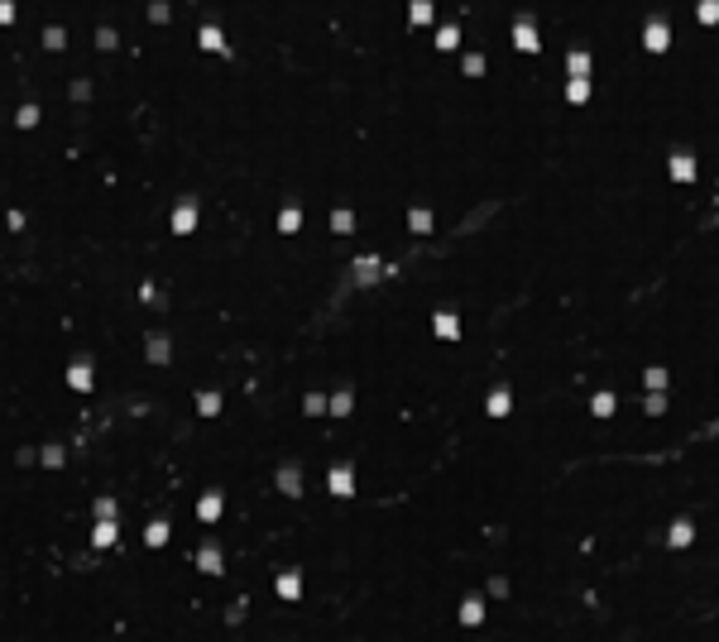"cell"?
I'll return each mask as SVG.
<instances>
[{
    "instance_id": "10",
    "label": "cell",
    "mask_w": 719,
    "mask_h": 642,
    "mask_svg": "<svg viewBox=\"0 0 719 642\" xmlns=\"http://www.w3.org/2000/svg\"><path fill=\"white\" fill-rule=\"evenodd\" d=\"M479 618H484V604H479V599H465V604H460V623H470V628H475Z\"/></svg>"
},
{
    "instance_id": "12",
    "label": "cell",
    "mask_w": 719,
    "mask_h": 642,
    "mask_svg": "<svg viewBox=\"0 0 719 642\" xmlns=\"http://www.w3.org/2000/svg\"><path fill=\"white\" fill-rule=\"evenodd\" d=\"M695 15H700V25H715V20H719V0H700Z\"/></svg>"
},
{
    "instance_id": "21",
    "label": "cell",
    "mask_w": 719,
    "mask_h": 642,
    "mask_svg": "<svg viewBox=\"0 0 719 642\" xmlns=\"http://www.w3.org/2000/svg\"><path fill=\"white\" fill-rule=\"evenodd\" d=\"M413 230H432V216H427V211H413Z\"/></svg>"
},
{
    "instance_id": "19",
    "label": "cell",
    "mask_w": 719,
    "mask_h": 642,
    "mask_svg": "<svg viewBox=\"0 0 719 642\" xmlns=\"http://www.w3.org/2000/svg\"><path fill=\"white\" fill-rule=\"evenodd\" d=\"M110 542H115V523H110V518H106V523L96 528V546H110Z\"/></svg>"
},
{
    "instance_id": "1",
    "label": "cell",
    "mask_w": 719,
    "mask_h": 642,
    "mask_svg": "<svg viewBox=\"0 0 719 642\" xmlns=\"http://www.w3.org/2000/svg\"><path fill=\"white\" fill-rule=\"evenodd\" d=\"M642 48H647V53H666V48H671V29H666V20H647V29H642Z\"/></svg>"
},
{
    "instance_id": "15",
    "label": "cell",
    "mask_w": 719,
    "mask_h": 642,
    "mask_svg": "<svg viewBox=\"0 0 719 642\" xmlns=\"http://www.w3.org/2000/svg\"><path fill=\"white\" fill-rule=\"evenodd\" d=\"M436 336H446V341L455 336V317H451V312H441V317H436Z\"/></svg>"
},
{
    "instance_id": "3",
    "label": "cell",
    "mask_w": 719,
    "mask_h": 642,
    "mask_svg": "<svg viewBox=\"0 0 719 642\" xmlns=\"http://www.w3.org/2000/svg\"><path fill=\"white\" fill-rule=\"evenodd\" d=\"M671 178H676V183H691V178H695V159H691V154H676V159H671Z\"/></svg>"
},
{
    "instance_id": "6",
    "label": "cell",
    "mask_w": 719,
    "mask_h": 642,
    "mask_svg": "<svg viewBox=\"0 0 719 642\" xmlns=\"http://www.w3.org/2000/svg\"><path fill=\"white\" fill-rule=\"evenodd\" d=\"M518 48H523V53H537V48H542V39L533 34V25H528V20L518 25Z\"/></svg>"
},
{
    "instance_id": "8",
    "label": "cell",
    "mask_w": 719,
    "mask_h": 642,
    "mask_svg": "<svg viewBox=\"0 0 719 642\" xmlns=\"http://www.w3.org/2000/svg\"><path fill=\"white\" fill-rule=\"evenodd\" d=\"M297 589H302V575H297V570L278 575V594H283V599H297Z\"/></svg>"
},
{
    "instance_id": "9",
    "label": "cell",
    "mask_w": 719,
    "mask_h": 642,
    "mask_svg": "<svg viewBox=\"0 0 719 642\" xmlns=\"http://www.w3.org/2000/svg\"><path fill=\"white\" fill-rule=\"evenodd\" d=\"M566 96H571L576 106H585V101H590V81H585V77H571V86H566Z\"/></svg>"
},
{
    "instance_id": "14",
    "label": "cell",
    "mask_w": 719,
    "mask_h": 642,
    "mask_svg": "<svg viewBox=\"0 0 719 642\" xmlns=\"http://www.w3.org/2000/svg\"><path fill=\"white\" fill-rule=\"evenodd\" d=\"M144 542H149V546H163V542H168V523H154V528L144 532Z\"/></svg>"
},
{
    "instance_id": "11",
    "label": "cell",
    "mask_w": 719,
    "mask_h": 642,
    "mask_svg": "<svg viewBox=\"0 0 719 642\" xmlns=\"http://www.w3.org/2000/svg\"><path fill=\"white\" fill-rule=\"evenodd\" d=\"M566 67H571V77H590V53H571Z\"/></svg>"
},
{
    "instance_id": "13",
    "label": "cell",
    "mask_w": 719,
    "mask_h": 642,
    "mask_svg": "<svg viewBox=\"0 0 719 642\" xmlns=\"http://www.w3.org/2000/svg\"><path fill=\"white\" fill-rule=\"evenodd\" d=\"M67 379H72V388H91V369H86V365H72Z\"/></svg>"
},
{
    "instance_id": "5",
    "label": "cell",
    "mask_w": 719,
    "mask_h": 642,
    "mask_svg": "<svg viewBox=\"0 0 719 642\" xmlns=\"http://www.w3.org/2000/svg\"><path fill=\"white\" fill-rule=\"evenodd\" d=\"M508 407H513L508 388H494V393H489V417H508Z\"/></svg>"
},
{
    "instance_id": "16",
    "label": "cell",
    "mask_w": 719,
    "mask_h": 642,
    "mask_svg": "<svg viewBox=\"0 0 719 642\" xmlns=\"http://www.w3.org/2000/svg\"><path fill=\"white\" fill-rule=\"evenodd\" d=\"M614 412V393H595V417H609Z\"/></svg>"
},
{
    "instance_id": "22",
    "label": "cell",
    "mask_w": 719,
    "mask_h": 642,
    "mask_svg": "<svg viewBox=\"0 0 719 642\" xmlns=\"http://www.w3.org/2000/svg\"><path fill=\"white\" fill-rule=\"evenodd\" d=\"M331 412H350V393H336L331 398Z\"/></svg>"
},
{
    "instance_id": "18",
    "label": "cell",
    "mask_w": 719,
    "mask_h": 642,
    "mask_svg": "<svg viewBox=\"0 0 719 642\" xmlns=\"http://www.w3.org/2000/svg\"><path fill=\"white\" fill-rule=\"evenodd\" d=\"M216 513H221V494H207V499H202V518H207V523H212Z\"/></svg>"
},
{
    "instance_id": "4",
    "label": "cell",
    "mask_w": 719,
    "mask_h": 642,
    "mask_svg": "<svg viewBox=\"0 0 719 642\" xmlns=\"http://www.w3.org/2000/svg\"><path fill=\"white\" fill-rule=\"evenodd\" d=\"M350 489H355V475H350L346 465H336V470H331V494H341V499H346Z\"/></svg>"
},
{
    "instance_id": "20",
    "label": "cell",
    "mask_w": 719,
    "mask_h": 642,
    "mask_svg": "<svg viewBox=\"0 0 719 642\" xmlns=\"http://www.w3.org/2000/svg\"><path fill=\"white\" fill-rule=\"evenodd\" d=\"M278 484H283V494H297V470H293V465L278 475Z\"/></svg>"
},
{
    "instance_id": "17",
    "label": "cell",
    "mask_w": 719,
    "mask_h": 642,
    "mask_svg": "<svg viewBox=\"0 0 719 642\" xmlns=\"http://www.w3.org/2000/svg\"><path fill=\"white\" fill-rule=\"evenodd\" d=\"M642 384H647V388H657V393H662V388H666V369H647V374H642Z\"/></svg>"
},
{
    "instance_id": "7",
    "label": "cell",
    "mask_w": 719,
    "mask_h": 642,
    "mask_svg": "<svg viewBox=\"0 0 719 642\" xmlns=\"http://www.w3.org/2000/svg\"><path fill=\"white\" fill-rule=\"evenodd\" d=\"M197 565H202L207 575H221V551H216V546H202V556H197Z\"/></svg>"
},
{
    "instance_id": "2",
    "label": "cell",
    "mask_w": 719,
    "mask_h": 642,
    "mask_svg": "<svg viewBox=\"0 0 719 642\" xmlns=\"http://www.w3.org/2000/svg\"><path fill=\"white\" fill-rule=\"evenodd\" d=\"M666 542H671V546H691V542H695L691 518H676V523H671V532H666Z\"/></svg>"
}]
</instances>
